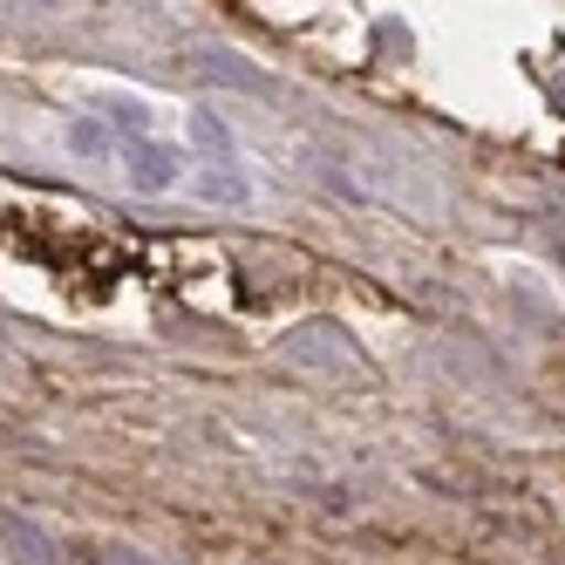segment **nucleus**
<instances>
[{"label": "nucleus", "mask_w": 565, "mask_h": 565, "mask_svg": "<svg viewBox=\"0 0 565 565\" xmlns=\"http://www.w3.org/2000/svg\"><path fill=\"white\" fill-rule=\"evenodd\" d=\"M287 354H294V361H348V348L328 334V320H320V334H300V341H287Z\"/></svg>", "instance_id": "obj_3"}, {"label": "nucleus", "mask_w": 565, "mask_h": 565, "mask_svg": "<svg viewBox=\"0 0 565 565\" xmlns=\"http://www.w3.org/2000/svg\"><path fill=\"white\" fill-rule=\"evenodd\" d=\"M178 164H184V157L171 150V143H130V184L137 191H171L178 184Z\"/></svg>", "instance_id": "obj_1"}, {"label": "nucleus", "mask_w": 565, "mask_h": 565, "mask_svg": "<svg viewBox=\"0 0 565 565\" xmlns=\"http://www.w3.org/2000/svg\"><path fill=\"white\" fill-rule=\"evenodd\" d=\"M198 191H205L212 205H246V171H238V157H212V171L198 178Z\"/></svg>", "instance_id": "obj_2"}, {"label": "nucleus", "mask_w": 565, "mask_h": 565, "mask_svg": "<svg viewBox=\"0 0 565 565\" xmlns=\"http://www.w3.org/2000/svg\"><path fill=\"white\" fill-rule=\"evenodd\" d=\"M75 150H103V124H83V130H75Z\"/></svg>", "instance_id": "obj_6"}, {"label": "nucleus", "mask_w": 565, "mask_h": 565, "mask_svg": "<svg viewBox=\"0 0 565 565\" xmlns=\"http://www.w3.org/2000/svg\"><path fill=\"white\" fill-rule=\"evenodd\" d=\"M8 539H14V558H28V565H55V552L42 545V532H34V524H8Z\"/></svg>", "instance_id": "obj_5"}, {"label": "nucleus", "mask_w": 565, "mask_h": 565, "mask_svg": "<svg viewBox=\"0 0 565 565\" xmlns=\"http://www.w3.org/2000/svg\"><path fill=\"white\" fill-rule=\"evenodd\" d=\"M103 109H109V124H124L130 137H143V130H150V109H143L137 96H103Z\"/></svg>", "instance_id": "obj_4"}]
</instances>
